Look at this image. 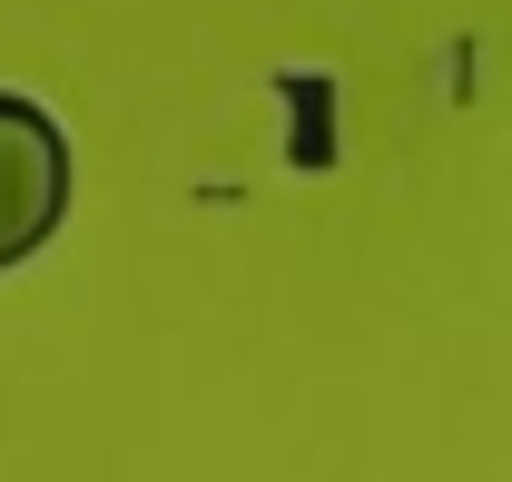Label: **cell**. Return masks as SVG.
I'll list each match as a JSON object with an SVG mask.
<instances>
[{"label":"cell","instance_id":"1","mask_svg":"<svg viewBox=\"0 0 512 482\" xmlns=\"http://www.w3.org/2000/svg\"><path fill=\"white\" fill-rule=\"evenodd\" d=\"M69 197H79L69 128L50 119L30 89H0V276L30 266V256L69 227Z\"/></svg>","mask_w":512,"mask_h":482}]
</instances>
